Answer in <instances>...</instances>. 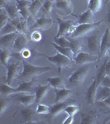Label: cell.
Wrapping results in <instances>:
<instances>
[{
	"instance_id": "7dc6e473",
	"label": "cell",
	"mask_w": 110,
	"mask_h": 124,
	"mask_svg": "<svg viewBox=\"0 0 110 124\" xmlns=\"http://www.w3.org/2000/svg\"><path fill=\"white\" fill-rule=\"evenodd\" d=\"M106 75H110V59L106 61Z\"/></svg>"
},
{
	"instance_id": "f546056e",
	"label": "cell",
	"mask_w": 110,
	"mask_h": 124,
	"mask_svg": "<svg viewBox=\"0 0 110 124\" xmlns=\"http://www.w3.org/2000/svg\"><path fill=\"white\" fill-rule=\"evenodd\" d=\"M0 58H1V64L6 67L8 65L9 60L11 58V53L9 52L8 49H1V54H0Z\"/></svg>"
},
{
	"instance_id": "83f0119b",
	"label": "cell",
	"mask_w": 110,
	"mask_h": 124,
	"mask_svg": "<svg viewBox=\"0 0 110 124\" xmlns=\"http://www.w3.org/2000/svg\"><path fill=\"white\" fill-rule=\"evenodd\" d=\"M102 5H103V0H89L88 3V8L94 13L99 12L102 8Z\"/></svg>"
},
{
	"instance_id": "603a6c76",
	"label": "cell",
	"mask_w": 110,
	"mask_h": 124,
	"mask_svg": "<svg viewBox=\"0 0 110 124\" xmlns=\"http://www.w3.org/2000/svg\"><path fill=\"white\" fill-rule=\"evenodd\" d=\"M47 81L50 85L55 89H63L65 88V82L62 79V78L56 76V77H49L47 78Z\"/></svg>"
},
{
	"instance_id": "681fc988",
	"label": "cell",
	"mask_w": 110,
	"mask_h": 124,
	"mask_svg": "<svg viewBox=\"0 0 110 124\" xmlns=\"http://www.w3.org/2000/svg\"><path fill=\"white\" fill-rule=\"evenodd\" d=\"M106 21H107V23L109 24V25H110V9H109V11L108 12V13H107V17H106Z\"/></svg>"
},
{
	"instance_id": "2e32d148",
	"label": "cell",
	"mask_w": 110,
	"mask_h": 124,
	"mask_svg": "<svg viewBox=\"0 0 110 124\" xmlns=\"http://www.w3.org/2000/svg\"><path fill=\"white\" fill-rule=\"evenodd\" d=\"M53 21L51 18H47L45 17H40L35 22V23L31 26V29H41V30H47L51 27Z\"/></svg>"
},
{
	"instance_id": "d6986e66",
	"label": "cell",
	"mask_w": 110,
	"mask_h": 124,
	"mask_svg": "<svg viewBox=\"0 0 110 124\" xmlns=\"http://www.w3.org/2000/svg\"><path fill=\"white\" fill-rule=\"evenodd\" d=\"M95 23V17L94 16V13L90 9H88L83 13H81L79 19L76 22L78 24H89Z\"/></svg>"
},
{
	"instance_id": "ab89813d",
	"label": "cell",
	"mask_w": 110,
	"mask_h": 124,
	"mask_svg": "<svg viewBox=\"0 0 110 124\" xmlns=\"http://www.w3.org/2000/svg\"><path fill=\"white\" fill-rule=\"evenodd\" d=\"M31 2L32 1H30V0H16V3L19 10L25 8H29Z\"/></svg>"
},
{
	"instance_id": "9c48e42d",
	"label": "cell",
	"mask_w": 110,
	"mask_h": 124,
	"mask_svg": "<svg viewBox=\"0 0 110 124\" xmlns=\"http://www.w3.org/2000/svg\"><path fill=\"white\" fill-rule=\"evenodd\" d=\"M7 69V78H6V83L11 85L13 81L17 77L19 76V65L17 63H11L10 65L6 66Z\"/></svg>"
},
{
	"instance_id": "7a4b0ae2",
	"label": "cell",
	"mask_w": 110,
	"mask_h": 124,
	"mask_svg": "<svg viewBox=\"0 0 110 124\" xmlns=\"http://www.w3.org/2000/svg\"><path fill=\"white\" fill-rule=\"evenodd\" d=\"M102 22L103 21L98 22V23H89V24H78L76 26L74 25L71 28V30H70L69 34L71 38L73 39L79 38V37L87 35L91 31H93L94 29H95L96 27H99L102 23Z\"/></svg>"
},
{
	"instance_id": "bcb514c9",
	"label": "cell",
	"mask_w": 110,
	"mask_h": 124,
	"mask_svg": "<svg viewBox=\"0 0 110 124\" xmlns=\"http://www.w3.org/2000/svg\"><path fill=\"white\" fill-rule=\"evenodd\" d=\"M22 55H23V58H29L30 56H31V51H29V50H27V49H24L23 51H22Z\"/></svg>"
},
{
	"instance_id": "9a60e30c",
	"label": "cell",
	"mask_w": 110,
	"mask_h": 124,
	"mask_svg": "<svg viewBox=\"0 0 110 124\" xmlns=\"http://www.w3.org/2000/svg\"><path fill=\"white\" fill-rule=\"evenodd\" d=\"M3 8H4V10L7 12L8 15L9 16L10 19H16L18 18L20 13H19V9L17 6V3H10V2H8V3H4V4L2 5Z\"/></svg>"
},
{
	"instance_id": "44dd1931",
	"label": "cell",
	"mask_w": 110,
	"mask_h": 124,
	"mask_svg": "<svg viewBox=\"0 0 110 124\" xmlns=\"http://www.w3.org/2000/svg\"><path fill=\"white\" fill-rule=\"evenodd\" d=\"M110 96V88L100 85L98 87L97 94H96V101L103 102Z\"/></svg>"
},
{
	"instance_id": "e575fe53",
	"label": "cell",
	"mask_w": 110,
	"mask_h": 124,
	"mask_svg": "<svg viewBox=\"0 0 110 124\" xmlns=\"http://www.w3.org/2000/svg\"><path fill=\"white\" fill-rule=\"evenodd\" d=\"M17 29V31L20 33H23V34H27V31L28 30V27H27V20L25 19H22L19 21V23L17 24L16 26Z\"/></svg>"
},
{
	"instance_id": "4dcf8cb0",
	"label": "cell",
	"mask_w": 110,
	"mask_h": 124,
	"mask_svg": "<svg viewBox=\"0 0 110 124\" xmlns=\"http://www.w3.org/2000/svg\"><path fill=\"white\" fill-rule=\"evenodd\" d=\"M106 61H105L104 62H103V64L102 65V66L99 68V71H98V73H97V75H96L97 84L99 86L101 85L103 78H104L105 75H106Z\"/></svg>"
},
{
	"instance_id": "4316f807",
	"label": "cell",
	"mask_w": 110,
	"mask_h": 124,
	"mask_svg": "<svg viewBox=\"0 0 110 124\" xmlns=\"http://www.w3.org/2000/svg\"><path fill=\"white\" fill-rule=\"evenodd\" d=\"M43 5V3H42V0H33L31 2V5L29 7V9L31 11V14H32L34 17H37V13L38 12L40 11L41 8L42 7Z\"/></svg>"
},
{
	"instance_id": "5b68a950",
	"label": "cell",
	"mask_w": 110,
	"mask_h": 124,
	"mask_svg": "<svg viewBox=\"0 0 110 124\" xmlns=\"http://www.w3.org/2000/svg\"><path fill=\"white\" fill-rule=\"evenodd\" d=\"M87 48L91 53L98 54L100 52V41L99 37L97 34H91L85 39Z\"/></svg>"
},
{
	"instance_id": "8992f818",
	"label": "cell",
	"mask_w": 110,
	"mask_h": 124,
	"mask_svg": "<svg viewBox=\"0 0 110 124\" xmlns=\"http://www.w3.org/2000/svg\"><path fill=\"white\" fill-rule=\"evenodd\" d=\"M98 59H99V57L95 56L93 54L84 52V51H79L75 56L73 61L78 65H83L89 63H94V62L97 61Z\"/></svg>"
},
{
	"instance_id": "8d00e7d4",
	"label": "cell",
	"mask_w": 110,
	"mask_h": 124,
	"mask_svg": "<svg viewBox=\"0 0 110 124\" xmlns=\"http://www.w3.org/2000/svg\"><path fill=\"white\" fill-rule=\"evenodd\" d=\"M71 48L73 51L74 54H75V56L77 55L79 51H81L82 49V44L78 41H75V40H73L71 41Z\"/></svg>"
},
{
	"instance_id": "f6af8a7d",
	"label": "cell",
	"mask_w": 110,
	"mask_h": 124,
	"mask_svg": "<svg viewBox=\"0 0 110 124\" xmlns=\"http://www.w3.org/2000/svg\"><path fill=\"white\" fill-rule=\"evenodd\" d=\"M73 123H74V116L68 115V117H66L65 121L63 122V124H72Z\"/></svg>"
},
{
	"instance_id": "816d5d0a",
	"label": "cell",
	"mask_w": 110,
	"mask_h": 124,
	"mask_svg": "<svg viewBox=\"0 0 110 124\" xmlns=\"http://www.w3.org/2000/svg\"><path fill=\"white\" fill-rule=\"evenodd\" d=\"M106 2H107V3H109V2H110V0H106Z\"/></svg>"
},
{
	"instance_id": "ba28073f",
	"label": "cell",
	"mask_w": 110,
	"mask_h": 124,
	"mask_svg": "<svg viewBox=\"0 0 110 124\" xmlns=\"http://www.w3.org/2000/svg\"><path fill=\"white\" fill-rule=\"evenodd\" d=\"M110 51V29L105 30L100 41V57L106 56Z\"/></svg>"
},
{
	"instance_id": "8fae6325",
	"label": "cell",
	"mask_w": 110,
	"mask_h": 124,
	"mask_svg": "<svg viewBox=\"0 0 110 124\" xmlns=\"http://www.w3.org/2000/svg\"><path fill=\"white\" fill-rule=\"evenodd\" d=\"M20 32H13L11 34L0 36V46L1 49H8V47L13 46L16 38Z\"/></svg>"
},
{
	"instance_id": "d4e9b609",
	"label": "cell",
	"mask_w": 110,
	"mask_h": 124,
	"mask_svg": "<svg viewBox=\"0 0 110 124\" xmlns=\"http://www.w3.org/2000/svg\"><path fill=\"white\" fill-rule=\"evenodd\" d=\"M18 100L20 103L24 106L31 105L34 102H36V95L35 94H22L18 97Z\"/></svg>"
},
{
	"instance_id": "f1b7e54d",
	"label": "cell",
	"mask_w": 110,
	"mask_h": 124,
	"mask_svg": "<svg viewBox=\"0 0 110 124\" xmlns=\"http://www.w3.org/2000/svg\"><path fill=\"white\" fill-rule=\"evenodd\" d=\"M1 93L3 95L8 96L13 93H17V89L12 87L11 85L7 83H3L1 85Z\"/></svg>"
},
{
	"instance_id": "7c38bea8",
	"label": "cell",
	"mask_w": 110,
	"mask_h": 124,
	"mask_svg": "<svg viewBox=\"0 0 110 124\" xmlns=\"http://www.w3.org/2000/svg\"><path fill=\"white\" fill-rule=\"evenodd\" d=\"M55 6L57 9L66 15H70L73 13L74 7L71 0H55Z\"/></svg>"
},
{
	"instance_id": "b9f144b4",
	"label": "cell",
	"mask_w": 110,
	"mask_h": 124,
	"mask_svg": "<svg viewBox=\"0 0 110 124\" xmlns=\"http://www.w3.org/2000/svg\"><path fill=\"white\" fill-rule=\"evenodd\" d=\"M19 13H20L21 17H23V19H25V20H27V18L30 17V15L31 14L29 8H23V9L19 10Z\"/></svg>"
},
{
	"instance_id": "f35d334b",
	"label": "cell",
	"mask_w": 110,
	"mask_h": 124,
	"mask_svg": "<svg viewBox=\"0 0 110 124\" xmlns=\"http://www.w3.org/2000/svg\"><path fill=\"white\" fill-rule=\"evenodd\" d=\"M42 8H43L44 11H45L48 15H51V12H52V9H53V3L51 0H45V1L43 2Z\"/></svg>"
},
{
	"instance_id": "4fadbf2b",
	"label": "cell",
	"mask_w": 110,
	"mask_h": 124,
	"mask_svg": "<svg viewBox=\"0 0 110 124\" xmlns=\"http://www.w3.org/2000/svg\"><path fill=\"white\" fill-rule=\"evenodd\" d=\"M98 85L97 84V79H94V80L92 81V83L89 85V89L86 92V99L89 104H94L96 101V94H97V90H98Z\"/></svg>"
},
{
	"instance_id": "836d02e7",
	"label": "cell",
	"mask_w": 110,
	"mask_h": 124,
	"mask_svg": "<svg viewBox=\"0 0 110 124\" xmlns=\"http://www.w3.org/2000/svg\"><path fill=\"white\" fill-rule=\"evenodd\" d=\"M9 21H10V17L8 15L7 12L5 11L4 8H1V11H0V28L4 27Z\"/></svg>"
},
{
	"instance_id": "5bb4252c",
	"label": "cell",
	"mask_w": 110,
	"mask_h": 124,
	"mask_svg": "<svg viewBox=\"0 0 110 124\" xmlns=\"http://www.w3.org/2000/svg\"><path fill=\"white\" fill-rule=\"evenodd\" d=\"M17 89V93H35L36 92V79H31L30 81L22 82Z\"/></svg>"
},
{
	"instance_id": "60d3db41",
	"label": "cell",
	"mask_w": 110,
	"mask_h": 124,
	"mask_svg": "<svg viewBox=\"0 0 110 124\" xmlns=\"http://www.w3.org/2000/svg\"><path fill=\"white\" fill-rule=\"evenodd\" d=\"M8 106H9L8 102L7 100H5L4 99H1V103H0V116L4 114L5 111L8 109Z\"/></svg>"
},
{
	"instance_id": "1f68e13d",
	"label": "cell",
	"mask_w": 110,
	"mask_h": 124,
	"mask_svg": "<svg viewBox=\"0 0 110 124\" xmlns=\"http://www.w3.org/2000/svg\"><path fill=\"white\" fill-rule=\"evenodd\" d=\"M54 42L56 43L57 45L61 46L71 47V41H70L66 37H65V36H62V37H54Z\"/></svg>"
},
{
	"instance_id": "74e56055",
	"label": "cell",
	"mask_w": 110,
	"mask_h": 124,
	"mask_svg": "<svg viewBox=\"0 0 110 124\" xmlns=\"http://www.w3.org/2000/svg\"><path fill=\"white\" fill-rule=\"evenodd\" d=\"M79 107L75 105H70V106H66L65 108L64 109V112L65 113H67L68 115H71V116H75L76 113L79 112Z\"/></svg>"
},
{
	"instance_id": "52a82bcc",
	"label": "cell",
	"mask_w": 110,
	"mask_h": 124,
	"mask_svg": "<svg viewBox=\"0 0 110 124\" xmlns=\"http://www.w3.org/2000/svg\"><path fill=\"white\" fill-rule=\"evenodd\" d=\"M56 20L58 23V31L55 37H62L69 34L70 30L75 25L74 22L71 20H63L59 17H57Z\"/></svg>"
},
{
	"instance_id": "cb8c5ba5",
	"label": "cell",
	"mask_w": 110,
	"mask_h": 124,
	"mask_svg": "<svg viewBox=\"0 0 110 124\" xmlns=\"http://www.w3.org/2000/svg\"><path fill=\"white\" fill-rule=\"evenodd\" d=\"M66 107V104H65L64 102H61V103H55L52 106H51V115L53 117H56L57 115H59L61 113H62L64 111V109Z\"/></svg>"
},
{
	"instance_id": "f907efd6",
	"label": "cell",
	"mask_w": 110,
	"mask_h": 124,
	"mask_svg": "<svg viewBox=\"0 0 110 124\" xmlns=\"http://www.w3.org/2000/svg\"><path fill=\"white\" fill-rule=\"evenodd\" d=\"M9 0H1V6L3 5V4H4V3H8Z\"/></svg>"
},
{
	"instance_id": "d6a6232c",
	"label": "cell",
	"mask_w": 110,
	"mask_h": 124,
	"mask_svg": "<svg viewBox=\"0 0 110 124\" xmlns=\"http://www.w3.org/2000/svg\"><path fill=\"white\" fill-rule=\"evenodd\" d=\"M97 121V117L93 114H82L81 124H93L95 123Z\"/></svg>"
},
{
	"instance_id": "7402d4cb",
	"label": "cell",
	"mask_w": 110,
	"mask_h": 124,
	"mask_svg": "<svg viewBox=\"0 0 110 124\" xmlns=\"http://www.w3.org/2000/svg\"><path fill=\"white\" fill-rule=\"evenodd\" d=\"M51 45H52L55 49L58 52L61 53L62 55H66L67 57H69L70 59L71 60H74L75 58V54H74L73 51L71 50V47H68V46H61L57 45L56 43L55 42H51Z\"/></svg>"
},
{
	"instance_id": "db71d44e",
	"label": "cell",
	"mask_w": 110,
	"mask_h": 124,
	"mask_svg": "<svg viewBox=\"0 0 110 124\" xmlns=\"http://www.w3.org/2000/svg\"><path fill=\"white\" fill-rule=\"evenodd\" d=\"M109 52H110V51H109Z\"/></svg>"
},
{
	"instance_id": "ffe728a7",
	"label": "cell",
	"mask_w": 110,
	"mask_h": 124,
	"mask_svg": "<svg viewBox=\"0 0 110 124\" xmlns=\"http://www.w3.org/2000/svg\"><path fill=\"white\" fill-rule=\"evenodd\" d=\"M36 113L31 108H24L21 111V117L22 120L25 123H35L34 120L36 117Z\"/></svg>"
},
{
	"instance_id": "3957f363",
	"label": "cell",
	"mask_w": 110,
	"mask_h": 124,
	"mask_svg": "<svg viewBox=\"0 0 110 124\" xmlns=\"http://www.w3.org/2000/svg\"><path fill=\"white\" fill-rule=\"evenodd\" d=\"M90 66L89 64L86 65H83L80 68L76 70L73 74L69 77V83L71 85L74 86H79L84 81H85V78L87 77L88 73L89 71Z\"/></svg>"
},
{
	"instance_id": "e0dca14e",
	"label": "cell",
	"mask_w": 110,
	"mask_h": 124,
	"mask_svg": "<svg viewBox=\"0 0 110 124\" xmlns=\"http://www.w3.org/2000/svg\"><path fill=\"white\" fill-rule=\"evenodd\" d=\"M55 103H61V102H64L73 94V92L71 89H65V88L55 89Z\"/></svg>"
},
{
	"instance_id": "30bf717a",
	"label": "cell",
	"mask_w": 110,
	"mask_h": 124,
	"mask_svg": "<svg viewBox=\"0 0 110 124\" xmlns=\"http://www.w3.org/2000/svg\"><path fill=\"white\" fill-rule=\"evenodd\" d=\"M28 43V38L26 36V34L19 33L18 36L16 38L14 43L13 45V50L16 53L22 52L24 49H25L27 44Z\"/></svg>"
},
{
	"instance_id": "6da1fadb",
	"label": "cell",
	"mask_w": 110,
	"mask_h": 124,
	"mask_svg": "<svg viewBox=\"0 0 110 124\" xmlns=\"http://www.w3.org/2000/svg\"><path fill=\"white\" fill-rule=\"evenodd\" d=\"M23 69L21 75H19L18 79L21 82L30 81L31 79H34L36 77L42 75L47 71H50L52 70L51 67L49 66H37L33 65L31 64L28 63L25 60L23 61Z\"/></svg>"
},
{
	"instance_id": "484cf974",
	"label": "cell",
	"mask_w": 110,
	"mask_h": 124,
	"mask_svg": "<svg viewBox=\"0 0 110 124\" xmlns=\"http://www.w3.org/2000/svg\"><path fill=\"white\" fill-rule=\"evenodd\" d=\"M17 27H16V26L9 21L4 27L0 28V36L11 34L13 32H17Z\"/></svg>"
},
{
	"instance_id": "c3c4849f",
	"label": "cell",
	"mask_w": 110,
	"mask_h": 124,
	"mask_svg": "<svg viewBox=\"0 0 110 124\" xmlns=\"http://www.w3.org/2000/svg\"><path fill=\"white\" fill-rule=\"evenodd\" d=\"M102 103H103V104H105L107 107H109V108H110V96L109 98H107V99H105V100H103Z\"/></svg>"
},
{
	"instance_id": "d590c367",
	"label": "cell",
	"mask_w": 110,
	"mask_h": 124,
	"mask_svg": "<svg viewBox=\"0 0 110 124\" xmlns=\"http://www.w3.org/2000/svg\"><path fill=\"white\" fill-rule=\"evenodd\" d=\"M36 112H37V113H39V114H48L51 112V107L40 103L37 105Z\"/></svg>"
},
{
	"instance_id": "ee69618b",
	"label": "cell",
	"mask_w": 110,
	"mask_h": 124,
	"mask_svg": "<svg viewBox=\"0 0 110 124\" xmlns=\"http://www.w3.org/2000/svg\"><path fill=\"white\" fill-rule=\"evenodd\" d=\"M31 39L35 41H38L41 39V35L39 31H34L31 34Z\"/></svg>"
},
{
	"instance_id": "277c9868",
	"label": "cell",
	"mask_w": 110,
	"mask_h": 124,
	"mask_svg": "<svg viewBox=\"0 0 110 124\" xmlns=\"http://www.w3.org/2000/svg\"><path fill=\"white\" fill-rule=\"evenodd\" d=\"M41 55L45 56L49 61H51V63L55 64V65L58 68V71L61 73L62 69L64 68H66L71 66V59H70L69 57H67L66 55H62L61 53L57 52V54L55 55H53V56H49V55H47L45 54H41Z\"/></svg>"
},
{
	"instance_id": "ac0fdd59",
	"label": "cell",
	"mask_w": 110,
	"mask_h": 124,
	"mask_svg": "<svg viewBox=\"0 0 110 124\" xmlns=\"http://www.w3.org/2000/svg\"><path fill=\"white\" fill-rule=\"evenodd\" d=\"M50 86L51 85H37L36 86V103H40L45 99L47 95L48 92L50 90Z\"/></svg>"
},
{
	"instance_id": "7bdbcfd3",
	"label": "cell",
	"mask_w": 110,
	"mask_h": 124,
	"mask_svg": "<svg viewBox=\"0 0 110 124\" xmlns=\"http://www.w3.org/2000/svg\"><path fill=\"white\" fill-rule=\"evenodd\" d=\"M102 85L103 86H106L108 88H110V75H105V77L103 78V81L101 83Z\"/></svg>"
},
{
	"instance_id": "f5cc1de1",
	"label": "cell",
	"mask_w": 110,
	"mask_h": 124,
	"mask_svg": "<svg viewBox=\"0 0 110 124\" xmlns=\"http://www.w3.org/2000/svg\"><path fill=\"white\" fill-rule=\"evenodd\" d=\"M30 1H33V0H30Z\"/></svg>"
}]
</instances>
